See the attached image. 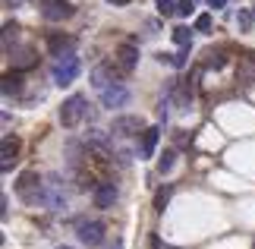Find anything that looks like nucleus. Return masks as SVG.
I'll return each mask as SVG.
<instances>
[{
	"mask_svg": "<svg viewBox=\"0 0 255 249\" xmlns=\"http://www.w3.org/2000/svg\"><path fill=\"white\" fill-rule=\"evenodd\" d=\"M92 199H95V208H114V202L120 199V189H117L114 180H101V183H95Z\"/></svg>",
	"mask_w": 255,
	"mask_h": 249,
	"instance_id": "0eeeda50",
	"label": "nucleus"
},
{
	"mask_svg": "<svg viewBox=\"0 0 255 249\" xmlns=\"http://www.w3.org/2000/svg\"><path fill=\"white\" fill-rule=\"evenodd\" d=\"M76 13L70 0H47V3L41 6V16L47 19V22H60V19H70Z\"/></svg>",
	"mask_w": 255,
	"mask_h": 249,
	"instance_id": "6e6552de",
	"label": "nucleus"
},
{
	"mask_svg": "<svg viewBox=\"0 0 255 249\" xmlns=\"http://www.w3.org/2000/svg\"><path fill=\"white\" fill-rule=\"evenodd\" d=\"M16 155H19V142H16V139H9V136H3V161H0V167L9 171V164L16 161Z\"/></svg>",
	"mask_w": 255,
	"mask_h": 249,
	"instance_id": "ddd939ff",
	"label": "nucleus"
},
{
	"mask_svg": "<svg viewBox=\"0 0 255 249\" xmlns=\"http://www.w3.org/2000/svg\"><path fill=\"white\" fill-rule=\"evenodd\" d=\"M57 249H73V246H57Z\"/></svg>",
	"mask_w": 255,
	"mask_h": 249,
	"instance_id": "cd10ccee",
	"label": "nucleus"
},
{
	"mask_svg": "<svg viewBox=\"0 0 255 249\" xmlns=\"http://www.w3.org/2000/svg\"><path fill=\"white\" fill-rule=\"evenodd\" d=\"M192 3H195V0H180V3H176V13H180V16H189L192 13Z\"/></svg>",
	"mask_w": 255,
	"mask_h": 249,
	"instance_id": "412c9836",
	"label": "nucleus"
},
{
	"mask_svg": "<svg viewBox=\"0 0 255 249\" xmlns=\"http://www.w3.org/2000/svg\"><path fill=\"white\" fill-rule=\"evenodd\" d=\"M205 57H208V60H205V66H214V69H221L224 63H227V57H224L221 51H208Z\"/></svg>",
	"mask_w": 255,
	"mask_h": 249,
	"instance_id": "a211bd4d",
	"label": "nucleus"
},
{
	"mask_svg": "<svg viewBox=\"0 0 255 249\" xmlns=\"http://www.w3.org/2000/svg\"><path fill=\"white\" fill-rule=\"evenodd\" d=\"M101 104L107 107V111H117V107H126L129 104V88H126L123 82H114L101 88Z\"/></svg>",
	"mask_w": 255,
	"mask_h": 249,
	"instance_id": "423d86ee",
	"label": "nucleus"
},
{
	"mask_svg": "<svg viewBox=\"0 0 255 249\" xmlns=\"http://www.w3.org/2000/svg\"><path fill=\"white\" fill-rule=\"evenodd\" d=\"M158 139H161V129H158V126L142 129V158H151V155H154V148H158Z\"/></svg>",
	"mask_w": 255,
	"mask_h": 249,
	"instance_id": "f8f14e48",
	"label": "nucleus"
},
{
	"mask_svg": "<svg viewBox=\"0 0 255 249\" xmlns=\"http://www.w3.org/2000/svg\"><path fill=\"white\" fill-rule=\"evenodd\" d=\"M170 193H173V186H170V183H167V186H161L158 193H154V212H164V208H167Z\"/></svg>",
	"mask_w": 255,
	"mask_h": 249,
	"instance_id": "2eb2a0df",
	"label": "nucleus"
},
{
	"mask_svg": "<svg viewBox=\"0 0 255 249\" xmlns=\"http://www.w3.org/2000/svg\"><path fill=\"white\" fill-rule=\"evenodd\" d=\"M16 193H19V199H22V202H28V205H38V202H41L44 183H41V177H38V171H25L22 177H19Z\"/></svg>",
	"mask_w": 255,
	"mask_h": 249,
	"instance_id": "f257e3e1",
	"label": "nucleus"
},
{
	"mask_svg": "<svg viewBox=\"0 0 255 249\" xmlns=\"http://www.w3.org/2000/svg\"><path fill=\"white\" fill-rule=\"evenodd\" d=\"M208 3H211V9H221L224 3H227V0H208Z\"/></svg>",
	"mask_w": 255,
	"mask_h": 249,
	"instance_id": "393cba45",
	"label": "nucleus"
},
{
	"mask_svg": "<svg viewBox=\"0 0 255 249\" xmlns=\"http://www.w3.org/2000/svg\"><path fill=\"white\" fill-rule=\"evenodd\" d=\"M79 57H76L73 51L70 54H63V57H57V63H54V82L57 85H73L76 82V76H79Z\"/></svg>",
	"mask_w": 255,
	"mask_h": 249,
	"instance_id": "f03ea898",
	"label": "nucleus"
},
{
	"mask_svg": "<svg viewBox=\"0 0 255 249\" xmlns=\"http://www.w3.org/2000/svg\"><path fill=\"white\" fill-rule=\"evenodd\" d=\"M3 92H6V95H9V92H13V95L19 92V76H9V73L3 76Z\"/></svg>",
	"mask_w": 255,
	"mask_h": 249,
	"instance_id": "6ab92c4d",
	"label": "nucleus"
},
{
	"mask_svg": "<svg viewBox=\"0 0 255 249\" xmlns=\"http://www.w3.org/2000/svg\"><path fill=\"white\" fill-rule=\"evenodd\" d=\"M41 205L44 208H51V212H63L66 208V193H63V180L57 174L47 177V183H44V193H41Z\"/></svg>",
	"mask_w": 255,
	"mask_h": 249,
	"instance_id": "7ed1b4c3",
	"label": "nucleus"
},
{
	"mask_svg": "<svg viewBox=\"0 0 255 249\" xmlns=\"http://www.w3.org/2000/svg\"><path fill=\"white\" fill-rule=\"evenodd\" d=\"M173 41L180 44V47H189V41H192V32L186 25H180V28H173Z\"/></svg>",
	"mask_w": 255,
	"mask_h": 249,
	"instance_id": "f3484780",
	"label": "nucleus"
},
{
	"mask_svg": "<svg viewBox=\"0 0 255 249\" xmlns=\"http://www.w3.org/2000/svg\"><path fill=\"white\" fill-rule=\"evenodd\" d=\"M158 13H161V16H170V13H176L173 0H158Z\"/></svg>",
	"mask_w": 255,
	"mask_h": 249,
	"instance_id": "aec40b11",
	"label": "nucleus"
},
{
	"mask_svg": "<svg viewBox=\"0 0 255 249\" xmlns=\"http://www.w3.org/2000/svg\"><path fill=\"white\" fill-rule=\"evenodd\" d=\"M237 22H240V28H252V13H240Z\"/></svg>",
	"mask_w": 255,
	"mask_h": 249,
	"instance_id": "5701e85b",
	"label": "nucleus"
},
{
	"mask_svg": "<svg viewBox=\"0 0 255 249\" xmlns=\"http://www.w3.org/2000/svg\"><path fill=\"white\" fill-rule=\"evenodd\" d=\"M139 129H142V120H139V117H117L111 133H114L117 139H129V136H139Z\"/></svg>",
	"mask_w": 255,
	"mask_h": 249,
	"instance_id": "1a4fd4ad",
	"label": "nucleus"
},
{
	"mask_svg": "<svg viewBox=\"0 0 255 249\" xmlns=\"http://www.w3.org/2000/svg\"><path fill=\"white\" fill-rule=\"evenodd\" d=\"M135 63H139V47H135V44H123L120 51H117V66H120V73H132Z\"/></svg>",
	"mask_w": 255,
	"mask_h": 249,
	"instance_id": "9d476101",
	"label": "nucleus"
},
{
	"mask_svg": "<svg viewBox=\"0 0 255 249\" xmlns=\"http://www.w3.org/2000/svg\"><path fill=\"white\" fill-rule=\"evenodd\" d=\"M76 237H79L82 246H101L104 243V221L79 218V221H76Z\"/></svg>",
	"mask_w": 255,
	"mask_h": 249,
	"instance_id": "39448f33",
	"label": "nucleus"
},
{
	"mask_svg": "<svg viewBox=\"0 0 255 249\" xmlns=\"http://www.w3.org/2000/svg\"><path fill=\"white\" fill-rule=\"evenodd\" d=\"M114 82V76L107 73V66H95V73H92V85L98 88V92H101L104 85H111Z\"/></svg>",
	"mask_w": 255,
	"mask_h": 249,
	"instance_id": "4468645a",
	"label": "nucleus"
},
{
	"mask_svg": "<svg viewBox=\"0 0 255 249\" xmlns=\"http://www.w3.org/2000/svg\"><path fill=\"white\" fill-rule=\"evenodd\" d=\"M195 28H199V32H208V28H211V16L208 13L199 16V19H195Z\"/></svg>",
	"mask_w": 255,
	"mask_h": 249,
	"instance_id": "4be33fe9",
	"label": "nucleus"
},
{
	"mask_svg": "<svg viewBox=\"0 0 255 249\" xmlns=\"http://www.w3.org/2000/svg\"><path fill=\"white\" fill-rule=\"evenodd\" d=\"M111 249H123V243H120V240H117V243H114V246H111Z\"/></svg>",
	"mask_w": 255,
	"mask_h": 249,
	"instance_id": "bb28decb",
	"label": "nucleus"
},
{
	"mask_svg": "<svg viewBox=\"0 0 255 249\" xmlns=\"http://www.w3.org/2000/svg\"><path fill=\"white\" fill-rule=\"evenodd\" d=\"M151 249H180V246H170V243H161L158 237H151Z\"/></svg>",
	"mask_w": 255,
	"mask_h": 249,
	"instance_id": "b1692460",
	"label": "nucleus"
},
{
	"mask_svg": "<svg viewBox=\"0 0 255 249\" xmlns=\"http://www.w3.org/2000/svg\"><path fill=\"white\" fill-rule=\"evenodd\" d=\"M173 158H176V152H170V148H167V152L161 155V161H158V174H170L173 171Z\"/></svg>",
	"mask_w": 255,
	"mask_h": 249,
	"instance_id": "dca6fc26",
	"label": "nucleus"
},
{
	"mask_svg": "<svg viewBox=\"0 0 255 249\" xmlns=\"http://www.w3.org/2000/svg\"><path fill=\"white\" fill-rule=\"evenodd\" d=\"M47 47H51L54 57H63V54H70L76 47V38H70V35H51V38H47Z\"/></svg>",
	"mask_w": 255,
	"mask_h": 249,
	"instance_id": "9b49d317",
	"label": "nucleus"
},
{
	"mask_svg": "<svg viewBox=\"0 0 255 249\" xmlns=\"http://www.w3.org/2000/svg\"><path fill=\"white\" fill-rule=\"evenodd\" d=\"M107 3H117V6H126V3H129V0H107Z\"/></svg>",
	"mask_w": 255,
	"mask_h": 249,
	"instance_id": "a878e982",
	"label": "nucleus"
},
{
	"mask_svg": "<svg viewBox=\"0 0 255 249\" xmlns=\"http://www.w3.org/2000/svg\"><path fill=\"white\" fill-rule=\"evenodd\" d=\"M82 117H88L85 98H82V95H70V98L63 101V107H60V123H63L66 129H73V126L82 123Z\"/></svg>",
	"mask_w": 255,
	"mask_h": 249,
	"instance_id": "20e7f679",
	"label": "nucleus"
}]
</instances>
